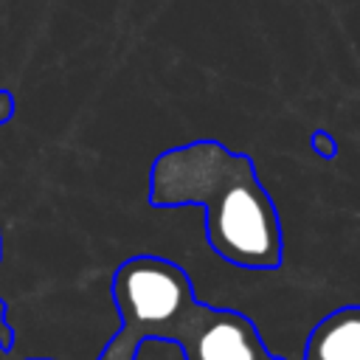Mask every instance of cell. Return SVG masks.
<instances>
[{
  "label": "cell",
  "mask_w": 360,
  "mask_h": 360,
  "mask_svg": "<svg viewBox=\"0 0 360 360\" xmlns=\"http://www.w3.org/2000/svg\"><path fill=\"white\" fill-rule=\"evenodd\" d=\"M149 205L202 208L205 242L228 264L276 270L284 262L281 219L253 160L214 138L169 146L152 160Z\"/></svg>",
  "instance_id": "1"
},
{
  "label": "cell",
  "mask_w": 360,
  "mask_h": 360,
  "mask_svg": "<svg viewBox=\"0 0 360 360\" xmlns=\"http://www.w3.org/2000/svg\"><path fill=\"white\" fill-rule=\"evenodd\" d=\"M301 360H360V307L349 304L323 315L309 329Z\"/></svg>",
  "instance_id": "3"
},
{
  "label": "cell",
  "mask_w": 360,
  "mask_h": 360,
  "mask_svg": "<svg viewBox=\"0 0 360 360\" xmlns=\"http://www.w3.org/2000/svg\"><path fill=\"white\" fill-rule=\"evenodd\" d=\"M110 295L121 329L101 360H135L143 340L177 343L183 360H278L242 312L197 301L186 270L169 259L129 256L115 267Z\"/></svg>",
  "instance_id": "2"
}]
</instances>
